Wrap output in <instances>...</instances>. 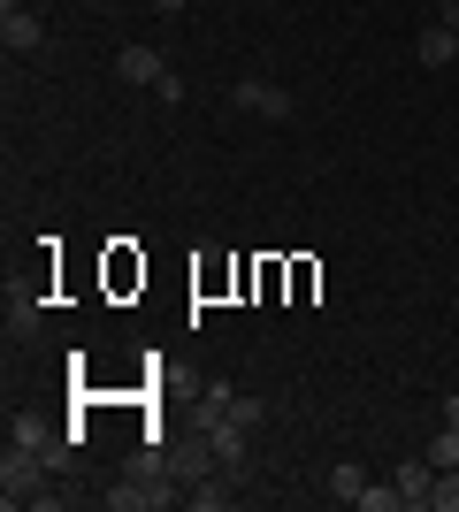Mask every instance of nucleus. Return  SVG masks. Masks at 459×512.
<instances>
[{
  "label": "nucleus",
  "instance_id": "obj_12",
  "mask_svg": "<svg viewBox=\"0 0 459 512\" xmlns=\"http://www.w3.org/2000/svg\"><path fill=\"white\" fill-rule=\"evenodd\" d=\"M406 497H398V482H368V497H360V512H398Z\"/></svg>",
  "mask_w": 459,
  "mask_h": 512
},
{
  "label": "nucleus",
  "instance_id": "obj_7",
  "mask_svg": "<svg viewBox=\"0 0 459 512\" xmlns=\"http://www.w3.org/2000/svg\"><path fill=\"white\" fill-rule=\"evenodd\" d=\"M322 497L329 505H360V497H368V467H360V459H337L329 482H322Z\"/></svg>",
  "mask_w": 459,
  "mask_h": 512
},
{
  "label": "nucleus",
  "instance_id": "obj_4",
  "mask_svg": "<svg viewBox=\"0 0 459 512\" xmlns=\"http://www.w3.org/2000/svg\"><path fill=\"white\" fill-rule=\"evenodd\" d=\"M0 46H8V54H39V46H46V23L31 16L23 0H0Z\"/></svg>",
  "mask_w": 459,
  "mask_h": 512
},
{
  "label": "nucleus",
  "instance_id": "obj_5",
  "mask_svg": "<svg viewBox=\"0 0 459 512\" xmlns=\"http://www.w3.org/2000/svg\"><path fill=\"white\" fill-rule=\"evenodd\" d=\"M391 482H398V497H406L414 512H429V490H437V467H429V451H421V459H398Z\"/></svg>",
  "mask_w": 459,
  "mask_h": 512
},
{
  "label": "nucleus",
  "instance_id": "obj_1",
  "mask_svg": "<svg viewBox=\"0 0 459 512\" xmlns=\"http://www.w3.org/2000/svg\"><path fill=\"white\" fill-rule=\"evenodd\" d=\"M153 505H184V474L169 451H131V467L108 490V512H153Z\"/></svg>",
  "mask_w": 459,
  "mask_h": 512
},
{
  "label": "nucleus",
  "instance_id": "obj_6",
  "mask_svg": "<svg viewBox=\"0 0 459 512\" xmlns=\"http://www.w3.org/2000/svg\"><path fill=\"white\" fill-rule=\"evenodd\" d=\"M115 77H123V85H161V77H169V62H161V54H153V46H123V54H115Z\"/></svg>",
  "mask_w": 459,
  "mask_h": 512
},
{
  "label": "nucleus",
  "instance_id": "obj_11",
  "mask_svg": "<svg viewBox=\"0 0 459 512\" xmlns=\"http://www.w3.org/2000/svg\"><path fill=\"white\" fill-rule=\"evenodd\" d=\"M429 512H459V467H437V490H429Z\"/></svg>",
  "mask_w": 459,
  "mask_h": 512
},
{
  "label": "nucleus",
  "instance_id": "obj_16",
  "mask_svg": "<svg viewBox=\"0 0 459 512\" xmlns=\"http://www.w3.org/2000/svg\"><path fill=\"white\" fill-rule=\"evenodd\" d=\"M437 23H444V31H459V0H437Z\"/></svg>",
  "mask_w": 459,
  "mask_h": 512
},
{
  "label": "nucleus",
  "instance_id": "obj_8",
  "mask_svg": "<svg viewBox=\"0 0 459 512\" xmlns=\"http://www.w3.org/2000/svg\"><path fill=\"white\" fill-rule=\"evenodd\" d=\"M414 62H421V69H452V62H459V31H444V23H429V31H421V39H414Z\"/></svg>",
  "mask_w": 459,
  "mask_h": 512
},
{
  "label": "nucleus",
  "instance_id": "obj_13",
  "mask_svg": "<svg viewBox=\"0 0 459 512\" xmlns=\"http://www.w3.org/2000/svg\"><path fill=\"white\" fill-rule=\"evenodd\" d=\"M429 467H459V428H437V444H429Z\"/></svg>",
  "mask_w": 459,
  "mask_h": 512
},
{
  "label": "nucleus",
  "instance_id": "obj_9",
  "mask_svg": "<svg viewBox=\"0 0 459 512\" xmlns=\"http://www.w3.org/2000/svg\"><path fill=\"white\" fill-rule=\"evenodd\" d=\"M230 406H238V390H230V383H207V390H199V436L230 421Z\"/></svg>",
  "mask_w": 459,
  "mask_h": 512
},
{
  "label": "nucleus",
  "instance_id": "obj_15",
  "mask_svg": "<svg viewBox=\"0 0 459 512\" xmlns=\"http://www.w3.org/2000/svg\"><path fill=\"white\" fill-rule=\"evenodd\" d=\"M230 421H238V428H261V398H245V390H238V406H230Z\"/></svg>",
  "mask_w": 459,
  "mask_h": 512
},
{
  "label": "nucleus",
  "instance_id": "obj_17",
  "mask_svg": "<svg viewBox=\"0 0 459 512\" xmlns=\"http://www.w3.org/2000/svg\"><path fill=\"white\" fill-rule=\"evenodd\" d=\"M444 428H459V398H444Z\"/></svg>",
  "mask_w": 459,
  "mask_h": 512
},
{
  "label": "nucleus",
  "instance_id": "obj_10",
  "mask_svg": "<svg viewBox=\"0 0 459 512\" xmlns=\"http://www.w3.org/2000/svg\"><path fill=\"white\" fill-rule=\"evenodd\" d=\"M39 321H46V306H39V299L8 291V337H39Z\"/></svg>",
  "mask_w": 459,
  "mask_h": 512
},
{
  "label": "nucleus",
  "instance_id": "obj_14",
  "mask_svg": "<svg viewBox=\"0 0 459 512\" xmlns=\"http://www.w3.org/2000/svg\"><path fill=\"white\" fill-rule=\"evenodd\" d=\"M153 100H161V107H184V77H176V69H169V77L153 85Z\"/></svg>",
  "mask_w": 459,
  "mask_h": 512
},
{
  "label": "nucleus",
  "instance_id": "obj_3",
  "mask_svg": "<svg viewBox=\"0 0 459 512\" xmlns=\"http://www.w3.org/2000/svg\"><path fill=\"white\" fill-rule=\"evenodd\" d=\"M230 107L261 115V123H291V115H299V100H291L284 85H268V77H238V85H230Z\"/></svg>",
  "mask_w": 459,
  "mask_h": 512
},
{
  "label": "nucleus",
  "instance_id": "obj_2",
  "mask_svg": "<svg viewBox=\"0 0 459 512\" xmlns=\"http://www.w3.org/2000/svg\"><path fill=\"white\" fill-rule=\"evenodd\" d=\"M46 482H54V459L31 444H8V459H0V505L16 512V505H39Z\"/></svg>",
  "mask_w": 459,
  "mask_h": 512
},
{
  "label": "nucleus",
  "instance_id": "obj_18",
  "mask_svg": "<svg viewBox=\"0 0 459 512\" xmlns=\"http://www.w3.org/2000/svg\"><path fill=\"white\" fill-rule=\"evenodd\" d=\"M153 8H161V16H176V8H192V0H153Z\"/></svg>",
  "mask_w": 459,
  "mask_h": 512
}]
</instances>
